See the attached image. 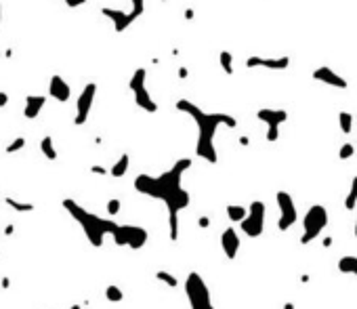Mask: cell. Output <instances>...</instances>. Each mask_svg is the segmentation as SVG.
Here are the masks:
<instances>
[{"mask_svg": "<svg viewBox=\"0 0 357 309\" xmlns=\"http://www.w3.org/2000/svg\"><path fill=\"white\" fill-rule=\"evenodd\" d=\"M192 158H179L168 171L162 175H139L134 179V189L143 196L160 200L166 210H168V227H170V240H179V212L187 208L192 202V196L183 187V175L192 169Z\"/></svg>", "mask_w": 357, "mask_h": 309, "instance_id": "obj_1", "label": "cell"}, {"mask_svg": "<svg viewBox=\"0 0 357 309\" xmlns=\"http://www.w3.org/2000/svg\"><path fill=\"white\" fill-rule=\"evenodd\" d=\"M61 204H63V208L80 223L82 232L86 234V238H89V242L97 248L103 246L105 236H112L118 246H130L132 250L143 248L147 242V238H149L147 229H143L139 225H120L112 219H103L99 215H95V212L82 208V206L76 200H71V198H65Z\"/></svg>", "mask_w": 357, "mask_h": 309, "instance_id": "obj_2", "label": "cell"}, {"mask_svg": "<svg viewBox=\"0 0 357 309\" xmlns=\"http://www.w3.org/2000/svg\"><path fill=\"white\" fill-rule=\"evenodd\" d=\"M174 107L179 112H183L187 116H192V120L197 126V141H195V156L202 158V160L217 164L219 154L217 147H214V137H217V131L221 126H227V129H235L237 120L229 114H221V112H204L200 105L187 101V99H179L174 103Z\"/></svg>", "mask_w": 357, "mask_h": 309, "instance_id": "obj_3", "label": "cell"}, {"mask_svg": "<svg viewBox=\"0 0 357 309\" xmlns=\"http://www.w3.org/2000/svg\"><path fill=\"white\" fill-rule=\"evenodd\" d=\"M145 13V0H129V9H118V6H101V15L114 23L118 34L126 32L141 15Z\"/></svg>", "mask_w": 357, "mask_h": 309, "instance_id": "obj_4", "label": "cell"}, {"mask_svg": "<svg viewBox=\"0 0 357 309\" xmlns=\"http://www.w3.org/2000/svg\"><path fill=\"white\" fill-rule=\"evenodd\" d=\"M328 210L324 204H313L303 217V236H300V244H311L313 240L322 236V232L328 227Z\"/></svg>", "mask_w": 357, "mask_h": 309, "instance_id": "obj_5", "label": "cell"}, {"mask_svg": "<svg viewBox=\"0 0 357 309\" xmlns=\"http://www.w3.org/2000/svg\"><path fill=\"white\" fill-rule=\"evenodd\" d=\"M130 91H132V97L137 107H141L143 112H149V114H156L158 112V103L154 101L152 93L147 89V69L145 68H137L130 76Z\"/></svg>", "mask_w": 357, "mask_h": 309, "instance_id": "obj_6", "label": "cell"}, {"mask_svg": "<svg viewBox=\"0 0 357 309\" xmlns=\"http://www.w3.org/2000/svg\"><path fill=\"white\" fill-rule=\"evenodd\" d=\"M185 292L189 299L192 309H214L212 299H210V290L206 286V282L202 280V275L197 272H192L185 280Z\"/></svg>", "mask_w": 357, "mask_h": 309, "instance_id": "obj_7", "label": "cell"}, {"mask_svg": "<svg viewBox=\"0 0 357 309\" xmlns=\"http://www.w3.org/2000/svg\"><path fill=\"white\" fill-rule=\"evenodd\" d=\"M265 215H267V206L263 200H252L248 206L244 221H240V229L248 238H259L265 232Z\"/></svg>", "mask_w": 357, "mask_h": 309, "instance_id": "obj_8", "label": "cell"}, {"mask_svg": "<svg viewBox=\"0 0 357 309\" xmlns=\"http://www.w3.org/2000/svg\"><path fill=\"white\" fill-rule=\"evenodd\" d=\"M257 118L260 122L267 124V141L275 143L280 139V126L288 120V112L286 109H273V107H260L257 112Z\"/></svg>", "mask_w": 357, "mask_h": 309, "instance_id": "obj_9", "label": "cell"}, {"mask_svg": "<svg viewBox=\"0 0 357 309\" xmlns=\"http://www.w3.org/2000/svg\"><path fill=\"white\" fill-rule=\"evenodd\" d=\"M275 202H277V208H280V219H277V227H280V232H286V229H290L292 225L296 223V204L292 200V196L288 192H280L275 194Z\"/></svg>", "mask_w": 357, "mask_h": 309, "instance_id": "obj_10", "label": "cell"}, {"mask_svg": "<svg viewBox=\"0 0 357 309\" xmlns=\"http://www.w3.org/2000/svg\"><path fill=\"white\" fill-rule=\"evenodd\" d=\"M95 95H97V84L89 82L82 89L80 97L76 101V118H74V124L76 126H82L91 116V109H93V103H95Z\"/></svg>", "mask_w": 357, "mask_h": 309, "instance_id": "obj_11", "label": "cell"}, {"mask_svg": "<svg viewBox=\"0 0 357 309\" xmlns=\"http://www.w3.org/2000/svg\"><path fill=\"white\" fill-rule=\"evenodd\" d=\"M313 80L322 82V84H328V86H332V89H340V91H345L349 86L347 78L336 74L330 66H320L317 69H313Z\"/></svg>", "mask_w": 357, "mask_h": 309, "instance_id": "obj_12", "label": "cell"}, {"mask_svg": "<svg viewBox=\"0 0 357 309\" xmlns=\"http://www.w3.org/2000/svg\"><path fill=\"white\" fill-rule=\"evenodd\" d=\"M290 66V57H260V55H252L246 59V68L255 69V68H265V69H288Z\"/></svg>", "mask_w": 357, "mask_h": 309, "instance_id": "obj_13", "label": "cell"}, {"mask_svg": "<svg viewBox=\"0 0 357 309\" xmlns=\"http://www.w3.org/2000/svg\"><path fill=\"white\" fill-rule=\"evenodd\" d=\"M49 95L55 101L65 103L71 97V86H69V82H65V78L61 74H53L49 80Z\"/></svg>", "mask_w": 357, "mask_h": 309, "instance_id": "obj_14", "label": "cell"}, {"mask_svg": "<svg viewBox=\"0 0 357 309\" xmlns=\"http://www.w3.org/2000/svg\"><path fill=\"white\" fill-rule=\"evenodd\" d=\"M240 236H237L235 227H227L223 234H221V248H223L225 257L229 261H233L237 257V252H240Z\"/></svg>", "mask_w": 357, "mask_h": 309, "instance_id": "obj_15", "label": "cell"}, {"mask_svg": "<svg viewBox=\"0 0 357 309\" xmlns=\"http://www.w3.org/2000/svg\"><path fill=\"white\" fill-rule=\"evenodd\" d=\"M44 105H46L44 95H28L26 97V107H23V116H26L28 120H34V118L40 116Z\"/></svg>", "mask_w": 357, "mask_h": 309, "instance_id": "obj_16", "label": "cell"}, {"mask_svg": "<svg viewBox=\"0 0 357 309\" xmlns=\"http://www.w3.org/2000/svg\"><path fill=\"white\" fill-rule=\"evenodd\" d=\"M129 166H130V156L129 154H122L116 160V164L112 166V169H109V175H112L114 179H120V177H124L126 172H129Z\"/></svg>", "mask_w": 357, "mask_h": 309, "instance_id": "obj_17", "label": "cell"}, {"mask_svg": "<svg viewBox=\"0 0 357 309\" xmlns=\"http://www.w3.org/2000/svg\"><path fill=\"white\" fill-rule=\"evenodd\" d=\"M338 272L340 274H351L357 278V257L355 255H345L338 259Z\"/></svg>", "mask_w": 357, "mask_h": 309, "instance_id": "obj_18", "label": "cell"}, {"mask_svg": "<svg viewBox=\"0 0 357 309\" xmlns=\"http://www.w3.org/2000/svg\"><path fill=\"white\" fill-rule=\"evenodd\" d=\"M40 152L44 154L46 160H57V149H55L51 135H44V137L40 139Z\"/></svg>", "mask_w": 357, "mask_h": 309, "instance_id": "obj_19", "label": "cell"}, {"mask_svg": "<svg viewBox=\"0 0 357 309\" xmlns=\"http://www.w3.org/2000/svg\"><path fill=\"white\" fill-rule=\"evenodd\" d=\"M246 212H248V208L242 206V204H229L227 206V217H229L231 223H240V221H244Z\"/></svg>", "mask_w": 357, "mask_h": 309, "instance_id": "obj_20", "label": "cell"}, {"mask_svg": "<svg viewBox=\"0 0 357 309\" xmlns=\"http://www.w3.org/2000/svg\"><path fill=\"white\" fill-rule=\"evenodd\" d=\"M338 126H340V131H343L345 135H351L353 133V114L347 112V109L338 112Z\"/></svg>", "mask_w": 357, "mask_h": 309, "instance_id": "obj_21", "label": "cell"}, {"mask_svg": "<svg viewBox=\"0 0 357 309\" xmlns=\"http://www.w3.org/2000/svg\"><path fill=\"white\" fill-rule=\"evenodd\" d=\"M219 63H221V69L227 74V76H233V55L229 51H221L219 53Z\"/></svg>", "mask_w": 357, "mask_h": 309, "instance_id": "obj_22", "label": "cell"}, {"mask_svg": "<svg viewBox=\"0 0 357 309\" xmlns=\"http://www.w3.org/2000/svg\"><path fill=\"white\" fill-rule=\"evenodd\" d=\"M355 206H357V177H353L351 187H349V194L345 198V208L347 210H355Z\"/></svg>", "mask_w": 357, "mask_h": 309, "instance_id": "obj_23", "label": "cell"}, {"mask_svg": "<svg viewBox=\"0 0 357 309\" xmlns=\"http://www.w3.org/2000/svg\"><path fill=\"white\" fill-rule=\"evenodd\" d=\"M4 204L11 206V208L17 210V212H32V210L36 208L34 204H30V202H19V200H15V198H4Z\"/></svg>", "mask_w": 357, "mask_h": 309, "instance_id": "obj_24", "label": "cell"}, {"mask_svg": "<svg viewBox=\"0 0 357 309\" xmlns=\"http://www.w3.org/2000/svg\"><path fill=\"white\" fill-rule=\"evenodd\" d=\"M105 299L109 301V303H120V301L124 299V292L120 286H116V284H109V286L105 288Z\"/></svg>", "mask_w": 357, "mask_h": 309, "instance_id": "obj_25", "label": "cell"}, {"mask_svg": "<svg viewBox=\"0 0 357 309\" xmlns=\"http://www.w3.org/2000/svg\"><path fill=\"white\" fill-rule=\"evenodd\" d=\"M156 278L160 280V282H164L166 286H170V288H177V286H179V280L174 278V275H172L170 272H164V269H160V272H156Z\"/></svg>", "mask_w": 357, "mask_h": 309, "instance_id": "obj_26", "label": "cell"}, {"mask_svg": "<svg viewBox=\"0 0 357 309\" xmlns=\"http://www.w3.org/2000/svg\"><path fill=\"white\" fill-rule=\"evenodd\" d=\"M23 147H26V139H23V137H17V139L11 141V145H6L4 152H6V154H15V152H19V149H23Z\"/></svg>", "mask_w": 357, "mask_h": 309, "instance_id": "obj_27", "label": "cell"}, {"mask_svg": "<svg viewBox=\"0 0 357 309\" xmlns=\"http://www.w3.org/2000/svg\"><path fill=\"white\" fill-rule=\"evenodd\" d=\"M353 154H355L353 143H345L343 147L338 149V158H340V160H349V158H353Z\"/></svg>", "mask_w": 357, "mask_h": 309, "instance_id": "obj_28", "label": "cell"}, {"mask_svg": "<svg viewBox=\"0 0 357 309\" xmlns=\"http://www.w3.org/2000/svg\"><path fill=\"white\" fill-rule=\"evenodd\" d=\"M120 200H118V198H112V200L107 202V215L109 217H114V215H118V212H120Z\"/></svg>", "mask_w": 357, "mask_h": 309, "instance_id": "obj_29", "label": "cell"}, {"mask_svg": "<svg viewBox=\"0 0 357 309\" xmlns=\"http://www.w3.org/2000/svg\"><path fill=\"white\" fill-rule=\"evenodd\" d=\"M59 2H63L65 6H69V9H80V6L86 4V0H59Z\"/></svg>", "mask_w": 357, "mask_h": 309, "instance_id": "obj_30", "label": "cell"}, {"mask_svg": "<svg viewBox=\"0 0 357 309\" xmlns=\"http://www.w3.org/2000/svg\"><path fill=\"white\" fill-rule=\"evenodd\" d=\"M91 172H95V175H107V169L105 166H91Z\"/></svg>", "mask_w": 357, "mask_h": 309, "instance_id": "obj_31", "label": "cell"}, {"mask_svg": "<svg viewBox=\"0 0 357 309\" xmlns=\"http://www.w3.org/2000/svg\"><path fill=\"white\" fill-rule=\"evenodd\" d=\"M6 103H9V95H6L4 91H0V107H4Z\"/></svg>", "mask_w": 357, "mask_h": 309, "instance_id": "obj_32", "label": "cell"}, {"mask_svg": "<svg viewBox=\"0 0 357 309\" xmlns=\"http://www.w3.org/2000/svg\"><path fill=\"white\" fill-rule=\"evenodd\" d=\"M197 225H200V227H204V229H206V227L210 225V219H208V217H200V219H197Z\"/></svg>", "mask_w": 357, "mask_h": 309, "instance_id": "obj_33", "label": "cell"}, {"mask_svg": "<svg viewBox=\"0 0 357 309\" xmlns=\"http://www.w3.org/2000/svg\"><path fill=\"white\" fill-rule=\"evenodd\" d=\"M189 72H187V68H179V78H187Z\"/></svg>", "mask_w": 357, "mask_h": 309, "instance_id": "obj_34", "label": "cell"}, {"mask_svg": "<svg viewBox=\"0 0 357 309\" xmlns=\"http://www.w3.org/2000/svg\"><path fill=\"white\" fill-rule=\"evenodd\" d=\"M332 242H334L332 238H324V246H326V248H328V246H332Z\"/></svg>", "mask_w": 357, "mask_h": 309, "instance_id": "obj_35", "label": "cell"}, {"mask_svg": "<svg viewBox=\"0 0 357 309\" xmlns=\"http://www.w3.org/2000/svg\"><path fill=\"white\" fill-rule=\"evenodd\" d=\"M185 17H187V19H194V11L187 9V11H185Z\"/></svg>", "mask_w": 357, "mask_h": 309, "instance_id": "obj_36", "label": "cell"}, {"mask_svg": "<svg viewBox=\"0 0 357 309\" xmlns=\"http://www.w3.org/2000/svg\"><path fill=\"white\" fill-rule=\"evenodd\" d=\"M4 234H6V236H11V234H13V225H6V229H4Z\"/></svg>", "mask_w": 357, "mask_h": 309, "instance_id": "obj_37", "label": "cell"}, {"mask_svg": "<svg viewBox=\"0 0 357 309\" xmlns=\"http://www.w3.org/2000/svg\"><path fill=\"white\" fill-rule=\"evenodd\" d=\"M9 284H11V280L4 278V280H2V288H9Z\"/></svg>", "mask_w": 357, "mask_h": 309, "instance_id": "obj_38", "label": "cell"}, {"mask_svg": "<svg viewBox=\"0 0 357 309\" xmlns=\"http://www.w3.org/2000/svg\"><path fill=\"white\" fill-rule=\"evenodd\" d=\"M284 309H296V305H294V303H286Z\"/></svg>", "mask_w": 357, "mask_h": 309, "instance_id": "obj_39", "label": "cell"}, {"mask_svg": "<svg viewBox=\"0 0 357 309\" xmlns=\"http://www.w3.org/2000/svg\"><path fill=\"white\" fill-rule=\"evenodd\" d=\"M0 26H2V0H0Z\"/></svg>", "mask_w": 357, "mask_h": 309, "instance_id": "obj_40", "label": "cell"}, {"mask_svg": "<svg viewBox=\"0 0 357 309\" xmlns=\"http://www.w3.org/2000/svg\"><path fill=\"white\" fill-rule=\"evenodd\" d=\"M69 309H82V305H71Z\"/></svg>", "mask_w": 357, "mask_h": 309, "instance_id": "obj_41", "label": "cell"}, {"mask_svg": "<svg viewBox=\"0 0 357 309\" xmlns=\"http://www.w3.org/2000/svg\"><path fill=\"white\" fill-rule=\"evenodd\" d=\"M355 238H357V219H355Z\"/></svg>", "mask_w": 357, "mask_h": 309, "instance_id": "obj_42", "label": "cell"}, {"mask_svg": "<svg viewBox=\"0 0 357 309\" xmlns=\"http://www.w3.org/2000/svg\"><path fill=\"white\" fill-rule=\"evenodd\" d=\"M0 255H2V250H0Z\"/></svg>", "mask_w": 357, "mask_h": 309, "instance_id": "obj_43", "label": "cell"}]
</instances>
